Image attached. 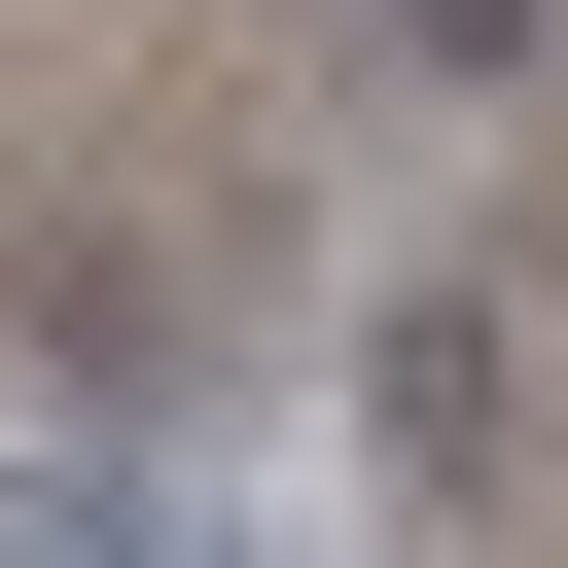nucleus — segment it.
<instances>
[{"label":"nucleus","mask_w":568,"mask_h":568,"mask_svg":"<svg viewBox=\"0 0 568 568\" xmlns=\"http://www.w3.org/2000/svg\"><path fill=\"white\" fill-rule=\"evenodd\" d=\"M178 497H106V462H0V568H142Z\"/></svg>","instance_id":"f257e3e1"},{"label":"nucleus","mask_w":568,"mask_h":568,"mask_svg":"<svg viewBox=\"0 0 568 568\" xmlns=\"http://www.w3.org/2000/svg\"><path fill=\"white\" fill-rule=\"evenodd\" d=\"M426 36H462V71H532V0H426Z\"/></svg>","instance_id":"f03ea898"},{"label":"nucleus","mask_w":568,"mask_h":568,"mask_svg":"<svg viewBox=\"0 0 568 568\" xmlns=\"http://www.w3.org/2000/svg\"><path fill=\"white\" fill-rule=\"evenodd\" d=\"M142 568H248V532H142Z\"/></svg>","instance_id":"7ed1b4c3"}]
</instances>
